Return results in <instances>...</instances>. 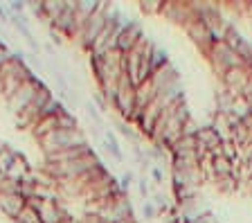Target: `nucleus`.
Wrapping results in <instances>:
<instances>
[{
	"label": "nucleus",
	"instance_id": "nucleus-22",
	"mask_svg": "<svg viewBox=\"0 0 252 223\" xmlns=\"http://www.w3.org/2000/svg\"><path fill=\"white\" fill-rule=\"evenodd\" d=\"M151 203L156 205V210H158V214H162V217H167L169 214V201H167V196H164L162 191H153L151 194Z\"/></svg>",
	"mask_w": 252,
	"mask_h": 223
},
{
	"label": "nucleus",
	"instance_id": "nucleus-3",
	"mask_svg": "<svg viewBox=\"0 0 252 223\" xmlns=\"http://www.w3.org/2000/svg\"><path fill=\"white\" fill-rule=\"evenodd\" d=\"M110 104L115 106V111L120 113V117L124 122H128L131 115L135 113V86H133L131 77L126 72H122L120 81H117V93Z\"/></svg>",
	"mask_w": 252,
	"mask_h": 223
},
{
	"label": "nucleus",
	"instance_id": "nucleus-32",
	"mask_svg": "<svg viewBox=\"0 0 252 223\" xmlns=\"http://www.w3.org/2000/svg\"><path fill=\"white\" fill-rule=\"evenodd\" d=\"M196 133H198V124H196L194 117H191V120L183 127V135H196Z\"/></svg>",
	"mask_w": 252,
	"mask_h": 223
},
{
	"label": "nucleus",
	"instance_id": "nucleus-1",
	"mask_svg": "<svg viewBox=\"0 0 252 223\" xmlns=\"http://www.w3.org/2000/svg\"><path fill=\"white\" fill-rule=\"evenodd\" d=\"M38 144H41L43 154L52 156V154H59V151H65V149L88 144V140H86V135L81 133V128H74V131H61V128H59V131L45 135L43 140H38Z\"/></svg>",
	"mask_w": 252,
	"mask_h": 223
},
{
	"label": "nucleus",
	"instance_id": "nucleus-24",
	"mask_svg": "<svg viewBox=\"0 0 252 223\" xmlns=\"http://www.w3.org/2000/svg\"><path fill=\"white\" fill-rule=\"evenodd\" d=\"M180 223H219V219H216V214L210 210V212L198 214V217H194V219H180Z\"/></svg>",
	"mask_w": 252,
	"mask_h": 223
},
{
	"label": "nucleus",
	"instance_id": "nucleus-25",
	"mask_svg": "<svg viewBox=\"0 0 252 223\" xmlns=\"http://www.w3.org/2000/svg\"><path fill=\"white\" fill-rule=\"evenodd\" d=\"M142 217H144V221H153V219H158V210H156V205H153L151 201H144L142 203Z\"/></svg>",
	"mask_w": 252,
	"mask_h": 223
},
{
	"label": "nucleus",
	"instance_id": "nucleus-31",
	"mask_svg": "<svg viewBox=\"0 0 252 223\" xmlns=\"http://www.w3.org/2000/svg\"><path fill=\"white\" fill-rule=\"evenodd\" d=\"M151 178H153V183L156 185H162L164 183V169L160 165H153L151 167Z\"/></svg>",
	"mask_w": 252,
	"mask_h": 223
},
{
	"label": "nucleus",
	"instance_id": "nucleus-4",
	"mask_svg": "<svg viewBox=\"0 0 252 223\" xmlns=\"http://www.w3.org/2000/svg\"><path fill=\"white\" fill-rule=\"evenodd\" d=\"M108 9H110V5H104V2H99V9L94 11L93 16L88 18V23H86L84 34H81V38H79V45H81L86 52H90L93 43L97 41V36H99L101 32H104L106 21H108Z\"/></svg>",
	"mask_w": 252,
	"mask_h": 223
},
{
	"label": "nucleus",
	"instance_id": "nucleus-6",
	"mask_svg": "<svg viewBox=\"0 0 252 223\" xmlns=\"http://www.w3.org/2000/svg\"><path fill=\"white\" fill-rule=\"evenodd\" d=\"M160 16L169 18L171 23H176V25H180V27H187L189 23L198 21L194 2H162Z\"/></svg>",
	"mask_w": 252,
	"mask_h": 223
},
{
	"label": "nucleus",
	"instance_id": "nucleus-29",
	"mask_svg": "<svg viewBox=\"0 0 252 223\" xmlns=\"http://www.w3.org/2000/svg\"><path fill=\"white\" fill-rule=\"evenodd\" d=\"M11 59H14V52H11V50L7 48L5 43H0V68H2V65H7V64H9Z\"/></svg>",
	"mask_w": 252,
	"mask_h": 223
},
{
	"label": "nucleus",
	"instance_id": "nucleus-10",
	"mask_svg": "<svg viewBox=\"0 0 252 223\" xmlns=\"http://www.w3.org/2000/svg\"><path fill=\"white\" fill-rule=\"evenodd\" d=\"M142 36H144V32H142V25L137 21H131L128 25L124 27L120 32V36H117V45L115 50H120L122 54H128L133 48H135L137 43L142 41Z\"/></svg>",
	"mask_w": 252,
	"mask_h": 223
},
{
	"label": "nucleus",
	"instance_id": "nucleus-15",
	"mask_svg": "<svg viewBox=\"0 0 252 223\" xmlns=\"http://www.w3.org/2000/svg\"><path fill=\"white\" fill-rule=\"evenodd\" d=\"M54 131H59V117L57 115L45 117V120H41L36 127L30 128V133L36 138V142H38V140H43L45 135H50V133H54Z\"/></svg>",
	"mask_w": 252,
	"mask_h": 223
},
{
	"label": "nucleus",
	"instance_id": "nucleus-21",
	"mask_svg": "<svg viewBox=\"0 0 252 223\" xmlns=\"http://www.w3.org/2000/svg\"><path fill=\"white\" fill-rule=\"evenodd\" d=\"M18 158V151H14L11 147H2V151H0V174L7 176V171L11 169V165H14V160Z\"/></svg>",
	"mask_w": 252,
	"mask_h": 223
},
{
	"label": "nucleus",
	"instance_id": "nucleus-33",
	"mask_svg": "<svg viewBox=\"0 0 252 223\" xmlns=\"http://www.w3.org/2000/svg\"><path fill=\"white\" fill-rule=\"evenodd\" d=\"M94 104L99 106V111H106V108H108V99H106L101 93H94Z\"/></svg>",
	"mask_w": 252,
	"mask_h": 223
},
{
	"label": "nucleus",
	"instance_id": "nucleus-16",
	"mask_svg": "<svg viewBox=\"0 0 252 223\" xmlns=\"http://www.w3.org/2000/svg\"><path fill=\"white\" fill-rule=\"evenodd\" d=\"M30 174H32V167L27 165V160L18 154V158L14 160L11 169L7 171V178H11V181H16V183H23L25 178H30Z\"/></svg>",
	"mask_w": 252,
	"mask_h": 223
},
{
	"label": "nucleus",
	"instance_id": "nucleus-18",
	"mask_svg": "<svg viewBox=\"0 0 252 223\" xmlns=\"http://www.w3.org/2000/svg\"><path fill=\"white\" fill-rule=\"evenodd\" d=\"M115 127H117V131H120L122 138H126L128 142H131V147H133V144H140L142 142V133L135 131V127H133V124L124 122V120H117Z\"/></svg>",
	"mask_w": 252,
	"mask_h": 223
},
{
	"label": "nucleus",
	"instance_id": "nucleus-2",
	"mask_svg": "<svg viewBox=\"0 0 252 223\" xmlns=\"http://www.w3.org/2000/svg\"><path fill=\"white\" fill-rule=\"evenodd\" d=\"M207 61H210L212 70H214L219 77H223V74L227 72V70L232 68H239L241 64V59L236 57V52L227 45L225 41H214V45L210 48V52H207Z\"/></svg>",
	"mask_w": 252,
	"mask_h": 223
},
{
	"label": "nucleus",
	"instance_id": "nucleus-19",
	"mask_svg": "<svg viewBox=\"0 0 252 223\" xmlns=\"http://www.w3.org/2000/svg\"><path fill=\"white\" fill-rule=\"evenodd\" d=\"M104 149L108 151L110 156L115 160H124V151H122L120 142H117V135L113 131H106L104 133Z\"/></svg>",
	"mask_w": 252,
	"mask_h": 223
},
{
	"label": "nucleus",
	"instance_id": "nucleus-36",
	"mask_svg": "<svg viewBox=\"0 0 252 223\" xmlns=\"http://www.w3.org/2000/svg\"><path fill=\"white\" fill-rule=\"evenodd\" d=\"M2 147H5V144H2V142H0V151H2Z\"/></svg>",
	"mask_w": 252,
	"mask_h": 223
},
{
	"label": "nucleus",
	"instance_id": "nucleus-35",
	"mask_svg": "<svg viewBox=\"0 0 252 223\" xmlns=\"http://www.w3.org/2000/svg\"><path fill=\"white\" fill-rule=\"evenodd\" d=\"M122 223H140V221H137V217H133V219H126V221H122Z\"/></svg>",
	"mask_w": 252,
	"mask_h": 223
},
{
	"label": "nucleus",
	"instance_id": "nucleus-11",
	"mask_svg": "<svg viewBox=\"0 0 252 223\" xmlns=\"http://www.w3.org/2000/svg\"><path fill=\"white\" fill-rule=\"evenodd\" d=\"M196 140H198V144H203L207 151H210L212 156H219L220 154V144H223V138L219 135V131H216L212 124H205V127H198V133H196Z\"/></svg>",
	"mask_w": 252,
	"mask_h": 223
},
{
	"label": "nucleus",
	"instance_id": "nucleus-34",
	"mask_svg": "<svg viewBox=\"0 0 252 223\" xmlns=\"http://www.w3.org/2000/svg\"><path fill=\"white\" fill-rule=\"evenodd\" d=\"M0 21H2V23L9 21V14H7V9H5L2 5H0Z\"/></svg>",
	"mask_w": 252,
	"mask_h": 223
},
{
	"label": "nucleus",
	"instance_id": "nucleus-26",
	"mask_svg": "<svg viewBox=\"0 0 252 223\" xmlns=\"http://www.w3.org/2000/svg\"><path fill=\"white\" fill-rule=\"evenodd\" d=\"M140 9L144 11V14H160V11H162V2L147 0V2H140Z\"/></svg>",
	"mask_w": 252,
	"mask_h": 223
},
{
	"label": "nucleus",
	"instance_id": "nucleus-5",
	"mask_svg": "<svg viewBox=\"0 0 252 223\" xmlns=\"http://www.w3.org/2000/svg\"><path fill=\"white\" fill-rule=\"evenodd\" d=\"M43 86H45V84H43L38 77H32L30 81H25V84H23L21 88H18V91H16L14 95L9 97V99H7V106H9V111L14 113V115H21V113L32 104V99L36 97V93L41 91Z\"/></svg>",
	"mask_w": 252,
	"mask_h": 223
},
{
	"label": "nucleus",
	"instance_id": "nucleus-28",
	"mask_svg": "<svg viewBox=\"0 0 252 223\" xmlns=\"http://www.w3.org/2000/svg\"><path fill=\"white\" fill-rule=\"evenodd\" d=\"M86 113H88V117L90 120H93V124L97 128L101 127V124H104V120H101V115H99V111H97V108L93 106V104H86Z\"/></svg>",
	"mask_w": 252,
	"mask_h": 223
},
{
	"label": "nucleus",
	"instance_id": "nucleus-30",
	"mask_svg": "<svg viewBox=\"0 0 252 223\" xmlns=\"http://www.w3.org/2000/svg\"><path fill=\"white\" fill-rule=\"evenodd\" d=\"M133 181H135V176H133L131 171H124V174H122V178H120V187H122V191H126V194H128V187L133 185Z\"/></svg>",
	"mask_w": 252,
	"mask_h": 223
},
{
	"label": "nucleus",
	"instance_id": "nucleus-14",
	"mask_svg": "<svg viewBox=\"0 0 252 223\" xmlns=\"http://www.w3.org/2000/svg\"><path fill=\"white\" fill-rule=\"evenodd\" d=\"M232 106H234V95L220 86L219 91L214 93V113H220V115H230L232 113Z\"/></svg>",
	"mask_w": 252,
	"mask_h": 223
},
{
	"label": "nucleus",
	"instance_id": "nucleus-27",
	"mask_svg": "<svg viewBox=\"0 0 252 223\" xmlns=\"http://www.w3.org/2000/svg\"><path fill=\"white\" fill-rule=\"evenodd\" d=\"M135 185H137V191H140V196L144 198V201H149V196H151V187H149V181L142 176V178H137L135 181Z\"/></svg>",
	"mask_w": 252,
	"mask_h": 223
},
{
	"label": "nucleus",
	"instance_id": "nucleus-20",
	"mask_svg": "<svg viewBox=\"0 0 252 223\" xmlns=\"http://www.w3.org/2000/svg\"><path fill=\"white\" fill-rule=\"evenodd\" d=\"M239 185H241L239 176H220V178H214V187L219 191H225V194H232Z\"/></svg>",
	"mask_w": 252,
	"mask_h": 223
},
{
	"label": "nucleus",
	"instance_id": "nucleus-12",
	"mask_svg": "<svg viewBox=\"0 0 252 223\" xmlns=\"http://www.w3.org/2000/svg\"><path fill=\"white\" fill-rule=\"evenodd\" d=\"M27 201L21 196V194H0V210H2V214L9 219H18V214L25 210Z\"/></svg>",
	"mask_w": 252,
	"mask_h": 223
},
{
	"label": "nucleus",
	"instance_id": "nucleus-23",
	"mask_svg": "<svg viewBox=\"0 0 252 223\" xmlns=\"http://www.w3.org/2000/svg\"><path fill=\"white\" fill-rule=\"evenodd\" d=\"M14 223H43V221H41V217H38V212L34 210V207L25 205V210L18 214V219H16Z\"/></svg>",
	"mask_w": 252,
	"mask_h": 223
},
{
	"label": "nucleus",
	"instance_id": "nucleus-7",
	"mask_svg": "<svg viewBox=\"0 0 252 223\" xmlns=\"http://www.w3.org/2000/svg\"><path fill=\"white\" fill-rule=\"evenodd\" d=\"M219 79H220V86H223L230 95L241 97L243 93H246L250 79H252V72L246 68V65H239V68L227 70V72L223 74V77H219Z\"/></svg>",
	"mask_w": 252,
	"mask_h": 223
},
{
	"label": "nucleus",
	"instance_id": "nucleus-8",
	"mask_svg": "<svg viewBox=\"0 0 252 223\" xmlns=\"http://www.w3.org/2000/svg\"><path fill=\"white\" fill-rule=\"evenodd\" d=\"M225 43L236 52V57L241 59V64L252 72V41L250 38H246L239 32V27L232 25L225 34Z\"/></svg>",
	"mask_w": 252,
	"mask_h": 223
},
{
	"label": "nucleus",
	"instance_id": "nucleus-17",
	"mask_svg": "<svg viewBox=\"0 0 252 223\" xmlns=\"http://www.w3.org/2000/svg\"><path fill=\"white\" fill-rule=\"evenodd\" d=\"M167 64H171L169 52L164 48H160L158 43H153V50H151V72H158V70L164 68Z\"/></svg>",
	"mask_w": 252,
	"mask_h": 223
},
{
	"label": "nucleus",
	"instance_id": "nucleus-13",
	"mask_svg": "<svg viewBox=\"0 0 252 223\" xmlns=\"http://www.w3.org/2000/svg\"><path fill=\"white\" fill-rule=\"evenodd\" d=\"M90 151H93L90 144H81V147H72V149H65V151H59V154L45 156V162L47 165H63V162H72L77 158H84Z\"/></svg>",
	"mask_w": 252,
	"mask_h": 223
},
{
	"label": "nucleus",
	"instance_id": "nucleus-9",
	"mask_svg": "<svg viewBox=\"0 0 252 223\" xmlns=\"http://www.w3.org/2000/svg\"><path fill=\"white\" fill-rule=\"evenodd\" d=\"M183 30H185V34L191 38V43H194L196 48L200 50V54H203V57H207L210 48L214 45V36H212L210 27L205 25V23H200V21H194V23H189L187 27H183Z\"/></svg>",
	"mask_w": 252,
	"mask_h": 223
}]
</instances>
